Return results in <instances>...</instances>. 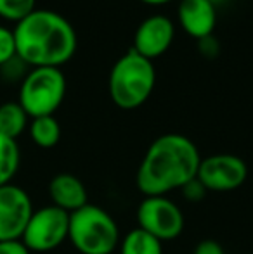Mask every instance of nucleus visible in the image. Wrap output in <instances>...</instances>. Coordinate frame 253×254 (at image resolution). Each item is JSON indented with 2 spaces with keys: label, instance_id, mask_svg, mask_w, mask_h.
Segmentation results:
<instances>
[{
  "label": "nucleus",
  "instance_id": "0eeeda50",
  "mask_svg": "<svg viewBox=\"0 0 253 254\" xmlns=\"http://www.w3.org/2000/svg\"><path fill=\"white\" fill-rule=\"evenodd\" d=\"M70 213L52 204L35 209L23 232V244L31 253H49L68 241Z\"/></svg>",
  "mask_w": 253,
  "mask_h": 254
},
{
  "label": "nucleus",
  "instance_id": "6ab92c4d",
  "mask_svg": "<svg viewBox=\"0 0 253 254\" xmlns=\"http://www.w3.org/2000/svg\"><path fill=\"white\" fill-rule=\"evenodd\" d=\"M14 56H16V42H14L12 30L0 24V66L12 59Z\"/></svg>",
  "mask_w": 253,
  "mask_h": 254
},
{
  "label": "nucleus",
  "instance_id": "39448f33",
  "mask_svg": "<svg viewBox=\"0 0 253 254\" xmlns=\"http://www.w3.org/2000/svg\"><path fill=\"white\" fill-rule=\"evenodd\" d=\"M66 95V78L59 67H31L19 87V99L31 118L54 116Z\"/></svg>",
  "mask_w": 253,
  "mask_h": 254
},
{
  "label": "nucleus",
  "instance_id": "9b49d317",
  "mask_svg": "<svg viewBox=\"0 0 253 254\" xmlns=\"http://www.w3.org/2000/svg\"><path fill=\"white\" fill-rule=\"evenodd\" d=\"M179 24L196 40L213 35L217 24V7L210 0H180L177 10Z\"/></svg>",
  "mask_w": 253,
  "mask_h": 254
},
{
  "label": "nucleus",
  "instance_id": "423d86ee",
  "mask_svg": "<svg viewBox=\"0 0 253 254\" xmlns=\"http://www.w3.org/2000/svg\"><path fill=\"white\" fill-rule=\"evenodd\" d=\"M137 228L148 232L160 242H170L184 232V213L167 195L144 197L137 206Z\"/></svg>",
  "mask_w": 253,
  "mask_h": 254
},
{
  "label": "nucleus",
  "instance_id": "9d476101",
  "mask_svg": "<svg viewBox=\"0 0 253 254\" xmlns=\"http://www.w3.org/2000/svg\"><path fill=\"white\" fill-rule=\"evenodd\" d=\"M173 37H175V26L172 19L163 14H155L146 17L137 26L132 51L146 59L155 61L172 47Z\"/></svg>",
  "mask_w": 253,
  "mask_h": 254
},
{
  "label": "nucleus",
  "instance_id": "f257e3e1",
  "mask_svg": "<svg viewBox=\"0 0 253 254\" xmlns=\"http://www.w3.org/2000/svg\"><path fill=\"white\" fill-rule=\"evenodd\" d=\"M201 156L189 137L165 133L148 147L135 173V185L144 197L180 190L198 175Z\"/></svg>",
  "mask_w": 253,
  "mask_h": 254
},
{
  "label": "nucleus",
  "instance_id": "7ed1b4c3",
  "mask_svg": "<svg viewBox=\"0 0 253 254\" xmlns=\"http://www.w3.org/2000/svg\"><path fill=\"white\" fill-rule=\"evenodd\" d=\"M156 85V69L153 61L127 51L113 64L108 90L113 104L120 109L132 111L141 107L151 97Z\"/></svg>",
  "mask_w": 253,
  "mask_h": 254
},
{
  "label": "nucleus",
  "instance_id": "20e7f679",
  "mask_svg": "<svg viewBox=\"0 0 253 254\" xmlns=\"http://www.w3.org/2000/svg\"><path fill=\"white\" fill-rule=\"evenodd\" d=\"M116 220L97 204H85L70 213L68 241L80 254H113L120 246Z\"/></svg>",
  "mask_w": 253,
  "mask_h": 254
},
{
  "label": "nucleus",
  "instance_id": "dca6fc26",
  "mask_svg": "<svg viewBox=\"0 0 253 254\" xmlns=\"http://www.w3.org/2000/svg\"><path fill=\"white\" fill-rule=\"evenodd\" d=\"M21 163V151L16 140L0 133V187L12 184Z\"/></svg>",
  "mask_w": 253,
  "mask_h": 254
},
{
  "label": "nucleus",
  "instance_id": "f03ea898",
  "mask_svg": "<svg viewBox=\"0 0 253 254\" xmlns=\"http://www.w3.org/2000/svg\"><path fill=\"white\" fill-rule=\"evenodd\" d=\"M16 54L30 67H59L77 52V31L61 14L35 9L12 30Z\"/></svg>",
  "mask_w": 253,
  "mask_h": 254
},
{
  "label": "nucleus",
  "instance_id": "4be33fe9",
  "mask_svg": "<svg viewBox=\"0 0 253 254\" xmlns=\"http://www.w3.org/2000/svg\"><path fill=\"white\" fill-rule=\"evenodd\" d=\"M0 254H31L23 241H5L0 242Z\"/></svg>",
  "mask_w": 253,
  "mask_h": 254
},
{
  "label": "nucleus",
  "instance_id": "aec40b11",
  "mask_svg": "<svg viewBox=\"0 0 253 254\" xmlns=\"http://www.w3.org/2000/svg\"><path fill=\"white\" fill-rule=\"evenodd\" d=\"M180 190L184 192V195H186L189 201H192V202H196V201H201L203 197H205V194H206V190H205V187H203L201 184H199L198 180H192V182H189L187 185H184Z\"/></svg>",
  "mask_w": 253,
  "mask_h": 254
},
{
  "label": "nucleus",
  "instance_id": "412c9836",
  "mask_svg": "<svg viewBox=\"0 0 253 254\" xmlns=\"http://www.w3.org/2000/svg\"><path fill=\"white\" fill-rule=\"evenodd\" d=\"M192 254H227V253L217 241H213V239H205V241H201L196 246Z\"/></svg>",
  "mask_w": 253,
  "mask_h": 254
},
{
  "label": "nucleus",
  "instance_id": "2eb2a0df",
  "mask_svg": "<svg viewBox=\"0 0 253 254\" xmlns=\"http://www.w3.org/2000/svg\"><path fill=\"white\" fill-rule=\"evenodd\" d=\"M120 254H163V242L141 228H134L120 239Z\"/></svg>",
  "mask_w": 253,
  "mask_h": 254
},
{
  "label": "nucleus",
  "instance_id": "f3484780",
  "mask_svg": "<svg viewBox=\"0 0 253 254\" xmlns=\"http://www.w3.org/2000/svg\"><path fill=\"white\" fill-rule=\"evenodd\" d=\"M35 3L37 0H0V17L17 23L37 9Z\"/></svg>",
  "mask_w": 253,
  "mask_h": 254
},
{
  "label": "nucleus",
  "instance_id": "a211bd4d",
  "mask_svg": "<svg viewBox=\"0 0 253 254\" xmlns=\"http://www.w3.org/2000/svg\"><path fill=\"white\" fill-rule=\"evenodd\" d=\"M28 67L30 66L16 54L12 59H9L5 64L0 66V76L5 78L7 81H16V80L23 81V78L26 76L28 71H30Z\"/></svg>",
  "mask_w": 253,
  "mask_h": 254
},
{
  "label": "nucleus",
  "instance_id": "5701e85b",
  "mask_svg": "<svg viewBox=\"0 0 253 254\" xmlns=\"http://www.w3.org/2000/svg\"><path fill=\"white\" fill-rule=\"evenodd\" d=\"M198 44H199V51L205 54V56L213 57V56L219 54V44H217V40L212 37V35H210V37L201 38V40H198Z\"/></svg>",
  "mask_w": 253,
  "mask_h": 254
},
{
  "label": "nucleus",
  "instance_id": "b1692460",
  "mask_svg": "<svg viewBox=\"0 0 253 254\" xmlns=\"http://www.w3.org/2000/svg\"><path fill=\"white\" fill-rule=\"evenodd\" d=\"M141 2L148 3V5H165V3L172 2V0H141Z\"/></svg>",
  "mask_w": 253,
  "mask_h": 254
},
{
  "label": "nucleus",
  "instance_id": "f8f14e48",
  "mask_svg": "<svg viewBox=\"0 0 253 254\" xmlns=\"http://www.w3.org/2000/svg\"><path fill=\"white\" fill-rule=\"evenodd\" d=\"M49 195L52 206L61 207L66 213L84 207L88 204V192L85 184L71 173H59L49 184Z\"/></svg>",
  "mask_w": 253,
  "mask_h": 254
},
{
  "label": "nucleus",
  "instance_id": "6e6552de",
  "mask_svg": "<svg viewBox=\"0 0 253 254\" xmlns=\"http://www.w3.org/2000/svg\"><path fill=\"white\" fill-rule=\"evenodd\" d=\"M248 178V166L236 154H212L201 157L196 180L206 192H233L243 187Z\"/></svg>",
  "mask_w": 253,
  "mask_h": 254
},
{
  "label": "nucleus",
  "instance_id": "393cba45",
  "mask_svg": "<svg viewBox=\"0 0 253 254\" xmlns=\"http://www.w3.org/2000/svg\"><path fill=\"white\" fill-rule=\"evenodd\" d=\"M210 2H212L213 3V5H219V3H224V2H226V0H210Z\"/></svg>",
  "mask_w": 253,
  "mask_h": 254
},
{
  "label": "nucleus",
  "instance_id": "1a4fd4ad",
  "mask_svg": "<svg viewBox=\"0 0 253 254\" xmlns=\"http://www.w3.org/2000/svg\"><path fill=\"white\" fill-rule=\"evenodd\" d=\"M33 211V202L24 189L14 184L0 187V242L21 241Z\"/></svg>",
  "mask_w": 253,
  "mask_h": 254
},
{
  "label": "nucleus",
  "instance_id": "4468645a",
  "mask_svg": "<svg viewBox=\"0 0 253 254\" xmlns=\"http://www.w3.org/2000/svg\"><path fill=\"white\" fill-rule=\"evenodd\" d=\"M28 131L35 145L42 149H52L58 145L61 138V125L54 116L31 118Z\"/></svg>",
  "mask_w": 253,
  "mask_h": 254
},
{
  "label": "nucleus",
  "instance_id": "ddd939ff",
  "mask_svg": "<svg viewBox=\"0 0 253 254\" xmlns=\"http://www.w3.org/2000/svg\"><path fill=\"white\" fill-rule=\"evenodd\" d=\"M30 125V116L19 102H3L0 106V133L17 140Z\"/></svg>",
  "mask_w": 253,
  "mask_h": 254
}]
</instances>
